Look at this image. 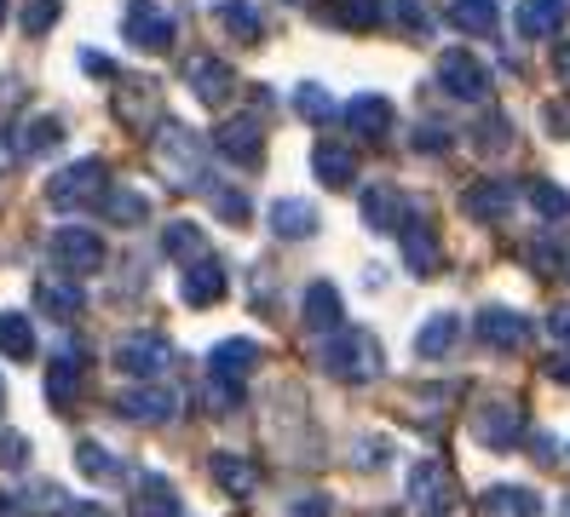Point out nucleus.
<instances>
[{
  "instance_id": "nucleus-1",
  "label": "nucleus",
  "mask_w": 570,
  "mask_h": 517,
  "mask_svg": "<svg viewBox=\"0 0 570 517\" xmlns=\"http://www.w3.org/2000/svg\"><path fill=\"white\" fill-rule=\"evenodd\" d=\"M381 339L368 328H334L328 345H323V368L334 379H346V386H368V379H381Z\"/></svg>"
},
{
  "instance_id": "nucleus-2",
  "label": "nucleus",
  "mask_w": 570,
  "mask_h": 517,
  "mask_svg": "<svg viewBox=\"0 0 570 517\" xmlns=\"http://www.w3.org/2000/svg\"><path fill=\"white\" fill-rule=\"evenodd\" d=\"M105 196H110V185H105V161H70L63 172H52V185H47V201L52 207H105Z\"/></svg>"
},
{
  "instance_id": "nucleus-3",
  "label": "nucleus",
  "mask_w": 570,
  "mask_h": 517,
  "mask_svg": "<svg viewBox=\"0 0 570 517\" xmlns=\"http://www.w3.org/2000/svg\"><path fill=\"white\" fill-rule=\"evenodd\" d=\"M473 437H479L484 448H495V455H508V448L524 443V408H519L513 397L479 402V408H473Z\"/></svg>"
},
{
  "instance_id": "nucleus-4",
  "label": "nucleus",
  "mask_w": 570,
  "mask_h": 517,
  "mask_svg": "<svg viewBox=\"0 0 570 517\" xmlns=\"http://www.w3.org/2000/svg\"><path fill=\"white\" fill-rule=\"evenodd\" d=\"M455 500H461V489H455V471H450L444 460H421V466L410 471V506H415L421 517H450Z\"/></svg>"
},
{
  "instance_id": "nucleus-5",
  "label": "nucleus",
  "mask_w": 570,
  "mask_h": 517,
  "mask_svg": "<svg viewBox=\"0 0 570 517\" xmlns=\"http://www.w3.org/2000/svg\"><path fill=\"white\" fill-rule=\"evenodd\" d=\"M121 34L139 52H167V47H174V12H167L161 0H127Z\"/></svg>"
},
{
  "instance_id": "nucleus-6",
  "label": "nucleus",
  "mask_w": 570,
  "mask_h": 517,
  "mask_svg": "<svg viewBox=\"0 0 570 517\" xmlns=\"http://www.w3.org/2000/svg\"><path fill=\"white\" fill-rule=\"evenodd\" d=\"M81 386H87V351L76 339H63L58 351H52V368H47V402L58 414H70L81 402Z\"/></svg>"
},
{
  "instance_id": "nucleus-7",
  "label": "nucleus",
  "mask_w": 570,
  "mask_h": 517,
  "mask_svg": "<svg viewBox=\"0 0 570 517\" xmlns=\"http://www.w3.org/2000/svg\"><path fill=\"white\" fill-rule=\"evenodd\" d=\"M439 87L450 92V98H461V103H484L490 98V69L473 58V52H461V47H450L444 58H439Z\"/></svg>"
},
{
  "instance_id": "nucleus-8",
  "label": "nucleus",
  "mask_w": 570,
  "mask_h": 517,
  "mask_svg": "<svg viewBox=\"0 0 570 517\" xmlns=\"http://www.w3.org/2000/svg\"><path fill=\"white\" fill-rule=\"evenodd\" d=\"M116 414H121V420H132V426H167L179 414V397L167 391L161 379H145V386H132V391L116 397Z\"/></svg>"
},
{
  "instance_id": "nucleus-9",
  "label": "nucleus",
  "mask_w": 570,
  "mask_h": 517,
  "mask_svg": "<svg viewBox=\"0 0 570 517\" xmlns=\"http://www.w3.org/2000/svg\"><path fill=\"white\" fill-rule=\"evenodd\" d=\"M174 362V345L161 334H127L116 339V368L132 374V379H161V368Z\"/></svg>"
},
{
  "instance_id": "nucleus-10",
  "label": "nucleus",
  "mask_w": 570,
  "mask_h": 517,
  "mask_svg": "<svg viewBox=\"0 0 570 517\" xmlns=\"http://www.w3.org/2000/svg\"><path fill=\"white\" fill-rule=\"evenodd\" d=\"M52 265L70 270V276H92V270H105V241L81 225H70V230L52 236Z\"/></svg>"
},
{
  "instance_id": "nucleus-11",
  "label": "nucleus",
  "mask_w": 570,
  "mask_h": 517,
  "mask_svg": "<svg viewBox=\"0 0 570 517\" xmlns=\"http://www.w3.org/2000/svg\"><path fill=\"white\" fill-rule=\"evenodd\" d=\"M513 201H519V190L508 179H479V185L461 190V213L473 219V225H501V219L513 213Z\"/></svg>"
},
{
  "instance_id": "nucleus-12",
  "label": "nucleus",
  "mask_w": 570,
  "mask_h": 517,
  "mask_svg": "<svg viewBox=\"0 0 570 517\" xmlns=\"http://www.w3.org/2000/svg\"><path fill=\"white\" fill-rule=\"evenodd\" d=\"M214 150H219L225 161H237V167H259V161H265V127H259L254 116L225 121V127L214 132Z\"/></svg>"
},
{
  "instance_id": "nucleus-13",
  "label": "nucleus",
  "mask_w": 570,
  "mask_h": 517,
  "mask_svg": "<svg viewBox=\"0 0 570 517\" xmlns=\"http://www.w3.org/2000/svg\"><path fill=\"white\" fill-rule=\"evenodd\" d=\"M479 339L490 345V351H524L530 317H519V310H508V305H484L479 310Z\"/></svg>"
},
{
  "instance_id": "nucleus-14",
  "label": "nucleus",
  "mask_w": 570,
  "mask_h": 517,
  "mask_svg": "<svg viewBox=\"0 0 570 517\" xmlns=\"http://www.w3.org/2000/svg\"><path fill=\"white\" fill-rule=\"evenodd\" d=\"M225 265L214 259V253H203V259H190L185 270H179V294H185V305H196V310H203V305H219L225 299Z\"/></svg>"
},
{
  "instance_id": "nucleus-15",
  "label": "nucleus",
  "mask_w": 570,
  "mask_h": 517,
  "mask_svg": "<svg viewBox=\"0 0 570 517\" xmlns=\"http://www.w3.org/2000/svg\"><path fill=\"white\" fill-rule=\"evenodd\" d=\"M81 305H87V294L76 288L70 270H47L41 282H36V310H41V317H52V322H70Z\"/></svg>"
},
{
  "instance_id": "nucleus-16",
  "label": "nucleus",
  "mask_w": 570,
  "mask_h": 517,
  "mask_svg": "<svg viewBox=\"0 0 570 517\" xmlns=\"http://www.w3.org/2000/svg\"><path fill=\"white\" fill-rule=\"evenodd\" d=\"M185 81H190V92L203 98V103H225V98H230V87H237V69H230L225 58L196 52V58L185 63Z\"/></svg>"
},
{
  "instance_id": "nucleus-17",
  "label": "nucleus",
  "mask_w": 570,
  "mask_h": 517,
  "mask_svg": "<svg viewBox=\"0 0 570 517\" xmlns=\"http://www.w3.org/2000/svg\"><path fill=\"white\" fill-rule=\"evenodd\" d=\"M341 121H346L357 138H386L397 116H392V98H381V92H357V98H346Z\"/></svg>"
},
{
  "instance_id": "nucleus-18",
  "label": "nucleus",
  "mask_w": 570,
  "mask_h": 517,
  "mask_svg": "<svg viewBox=\"0 0 570 517\" xmlns=\"http://www.w3.org/2000/svg\"><path fill=\"white\" fill-rule=\"evenodd\" d=\"M513 23H519L524 41H553V34L570 23V0H524Z\"/></svg>"
},
{
  "instance_id": "nucleus-19",
  "label": "nucleus",
  "mask_w": 570,
  "mask_h": 517,
  "mask_svg": "<svg viewBox=\"0 0 570 517\" xmlns=\"http://www.w3.org/2000/svg\"><path fill=\"white\" fill-rule=\"evenodd\" d=\"M397 241H404V265H410L415 276H439L444 248H439V236H432V225H426V219H410L404 230H397Z\"/></svg>"
},
{
  "instance_id": "nucleus-20",
  "label": "nucleus",
  "mask_w": 570,
  "mask_h": 517,
  "mask_svg": "<svg viewBox=\"0 0 570 517\" xmlns=\"http://www.w3.org/2000/svg\"><path fill=\"white\" fill-rule=\"evenodd\" d=\"M312 172H317L328 190H346L357 179V150L341 145V138H323V145L312 150Z\"/></svg>"
},
{
  "instance_id": "nucleus-21",
  "label": "nucleus",
  "mask_w": 570,
  "mask_h": 517,
  "mask_svg": "<svg viewBox=\"0 0 570 517\" xmlns=\"http://www.w3.org/2000/svg\"><path fill=\"white\" fill-rule=\"evenodd\" d=\"M132 517H179V489L167 477H156V471H145L139 483H132V506H127Z\"/></svg>"
},
{
  "instance_id": "nucleus-22",
  "label": "nucleus",
  "mask_w": 570,
  "mask_h": 517,
  "mask_svg": "<svg viewBox=\"0 0 570 517\" xmlns=\"http://www.w3.org/2000/svg\"><path fill=\"white\" fill-rule=\"evenodd\" d=\"M363 225H368V230H404V225H410L404 196H397L392 185H368V190H363Z\"/></svg>"
},
{
  "instance_id": "nucleus-23",
  "label": "nucleus",
  "mask_w": 570,
  "mask_h": 517,
  "mask_svg": "<svg viewBox=\"0 0 570 517\" xmlns=\"http://www.w3.org/2000/svg\"><path fill=\"white\" fill-rule=\"evenodd\" d=\"M299 317H306V328H317V334L346 328V305H341V294H334V282H312L306 299H299Z\"/></svg>"
},
{
  "instance_id": "nucleus-24",
  "label": "nucleus",
  "mask_w": 570,
  "mask_h": 517,
  "mask_svg": "<svg viewBox=\"0 0 570 517\" xmlns=\"http://www.w3.org/2000/svg\"><path fill=\"white\" fill-rule=\"evenodd\" d=\"M328 23H341L352 34H368V29H381L392 18V0H328Z\"/></svg>"
},
{
  "instance_id": "nucleus-25",
  "label": "nucleus",
  "mask_w": 570,
  "mask_h": 517,
  "mask_svg": "<svg viewBox=\"0 0 570 517\" xmlns=\"http://www.w3.org/2000/svg\"><path fill=\"white\" fill-rule=\"evenodd\" d=\"M208 471H214L219 489H225V495H237V500H248V495H254V483H259L254 460H248V455H230V448H219V455L208 460Z\"/></svg>"
},
{
  "instance_id": "nucleus-26",
  "label": "nucleus",
  "mask_w": 570,
  "mask_h": 517,
  "mask_svg": "<svg viewBox=\"0 0 570 517\" xmlns=\"http://www.w3.org/2000/svg\"><path fill=\"white\" fill-rule=\"evenodd\" d=\"M203 253H208V230H203V225H190V219L161 225V259L190 265V259H203Z\"/></svg>"
},
{
  "instance_id": "nucleus-27",
  "label": "nucleus",
  "mask_w": 570,
  "mask_h": 517,
  "mask_svg": "<svg viewBox=\"0 0 570 517\" xmlns=\"http://www.w3.org/2000/svg\"><path fill=\"white\" fill-rule=\"evenodd\" d=\"M272 230H277L283 241H306V236H317V207H312V201H294V196L272 201Z\"/></svg>"
},
{
  "instance_id": "nucleus-28",
  "label": "nucleus",
  "mask_w": 570,
  "mask_h": 517,
  "mask_svg": "<svg viewBox=\"0 0 570 517\" xmlns=\"http://www.w3.org/2000/svg\"><path fill=\"white\" fill-rule=\"evenodd\" d=\"M479 511H484V517H542V495L501 483V489H490V495L479 500Z\"/></svg>"
},
{
  "instance_id": "nucleus-29",
  "label": "nucleus",
  "mask_w": 570,
  "mask_h": 517,
  "mask_svg": "<svg viewBox=\"0 0 570 517\" xmlns=\"http://www.w3.org/2000/svg\"><path fill=\"white\" fill-rule=\"evenodd\" d=\"M461 339V317H455V310H439V317H426L421 322V334H415V357H444L450 351V345Z\"/></svg>"
},
{
  "instance_id": "nucleus-30",
  "label": "nucleus",
  "mask_w": 570,
  "mask_h": 517,
  "mask_svg": "<svg viewBox=\"0 0 570 517\" xmlns=\"http://www.w3.org/2000/svg\"><path fill=\"white\" fill-rule=\"evenodd\" d=\"M450 23L461 34H473V41H484V34H495V23H501V7L495 0H450Z\"/></svg>"
},
{
  "instance_id": "nucleus-31",
  "label": "nucleus",
  "mask_w": 570,
  "mask_h": 517,
  "mask_svg": "<svg viewBox=\"0 0 570 517\" xmlns=\"http://www.w3.org/2000/svg\"><path fill=\"white\" fill-rule=\"evenodd\" d=\"M12 145H18V156L29 161V156H47V150H58L63 145V121L58 116H36V121H23L18 132H12Z\"/></svg>"
},
{
  "instance_id": "nucleus-32",
  "label": "nucleus",
  "mask_w": 570,
  "mask_h": 517,
  "mask_svg": "<svg viewBox=\"0 0 570 517\" xmlns=\"http://www.w3.org/2000/svg\"><path fill=\"white\" fill-rule=\"evenodd\" d=\"M254 362H259V345L254 339H225V345H214V351H208V368L214 374H230V379H248Z\"/></svg>"
},
{
  "instance_id": "nucleus-33",
  "label": "nucleus",
  "mask_w": 570,
  "mask_h": 517,
  "mask_svg": "<svg viewBox=\"0 0 570 517\" xmlns=\"http://www.w3.org/2000/svg\"><path fill=\"white\" fill-rule=\"evenodd\" d=\"M0 357H12V362L36 357V328H29L23 310H0Z\"/></svg>"
},
{
  "instance_id": "nucleus-34",
  "label": "nucleus",
  "mask_w": 570,
  "mask_h": 517,
  "mask_svg": "<svg viewBox=\"0 0 570 517\" xmlns=\"http://www.w3.org/2000/svg\"><path fill=\"white\" fill-rule=\"evenodd\" d=\"M243 386L248 379H230V374H203V402H208V414H237L243 408Z\"/></svg>"
},
{
  "instance_id": "nucleus-35",
  "label": "nucleus",
  "mask_w": 570,
  "mask_h": 517,
  "mask_svg": "<svg viewBox=\"0 0 570 517\" xmlns=\"http://www.w3.org/2000/svg\"><path fill=\"white\" fill-rule=\"evenodd\" d=\"M76 466H81L87 477H98V483H116V477H121V460L110 455L105 443H92V437L76 443Z\"/></svg>"
},
{
  "instance_id": "nucleus-36",
  "label": "nucleus",
  "mask_w": 570,
  "mask_h": 517,
  "mask_svg": "<svg viewBox=\"0 0 570 517\" xmlns=\"http://www.w3.org/2000/svg\"><path fill=\"white\" fill-rule=\"evenodd\" d=\"M524 196H530V207H535V213H542L548 225H553V219H570V196H564L553 179H530Z\"/></svg>"
},
{
  "instance_id": "nucleus-37",
  "label": "nucleus",
  "mask_w": 570,
  "mask_h": 517,
  "mask_svg": "<svg viewBox=\"0 0 570 517\" xmlns=\"http://www.w3.org/2000/svg\"><path fill=\"white\" fill-rule=\"evenodd\" d=\"M219 23L237 34V41H259V34H265V18L248 7V0H225V7H219Z\"/></svg>"
},
{
  "instance_id": "nucleus-38",
  "label": "nucleus",
  "mask_w": 570,
  "mask_h": 517,
  "mask_svg": "<svg viewBox=\"0 0 570 517\" xmlns=\"http://www.w3.org/2000/svg\"><path fill=\"white\" fill-rule=\"evenodd\" d=\"M105 213H110L116 225H145V219H150V201H145L139 190H127V185H116V190L105 196Z\"/></svg>"
},
{
  "instance_id": "nucleus-39",
  "label": "nucleus",
  "mask_w": 570,
  "mask_h": 517,
  "mask_svg": "<svg viewBox=\"0 0 570 517\" xmlns=\"http://www.w3.org/2000/svg\"><path fill=\"white\" fill-rule=\"evenodd\" d=\"M294 116H306V121H328V116H341V103H334L317 81H306V87H294Z\"/></svg>"
},
{
  "instance_id": "nucleus-40",
  "label": "nucleus",
  "mask_w": 570,
  "mask_h": 517,
  "mask_svg": "<svg viewBox=\"0 0 570 517\" xmlns=\"http://www.w3.org/2000/svg\"><path fill=\"white\" fill-rule=\"evenodd\" d=\"M150 81H127V87H116V116L121 121H132V127H145V110H150Z\"/></svg>"
},
{
  "instance_id": "nucleus-41",
  "label": "nucleus",
  "mask_w": 570,
  "mask_h": 517,
  "mask_svg": "<svg viewBox=\"0 0 570 517\" xmlns=\"http://www.w3.org/2000/svg\"><path fill=\"white\" fill-rule=\"evenodd\" d=\"M473 145H479L484 156H501V150H508V145H513V121L490 110V116H484V121L473 127Z\"/></svg>"
},
{
  "instance_id": "nucleus-42",
  "label": "nucleus",
  "mask_w": 570,
  "mask_h": 517,
  "mask_svg": "<svg viewBox=\"0 0 570 517\" xmlns=\"http://www.w3.org/2000/svg\"><path fill=\"white\" fill-rule=\"evenodd\" d=\"M392 23L410 29V34H426L432 29V12L421 7V0H392Z\"/></svg>"
},
{
  "instance_id": "nucleus-43",
  "label": "nucleus",
  "mask_w": 570,
  "mask_h": 517,
  "mask_svg": "<svg viewBox=\"0 0 570 517\" xmlns=\"http://www.w3.org/2000/svg\"><path fill=\"white\" fill-rule=\"evenodd\" d=\"M58 23V0H29L23 7V34H47Z\"/></svg>"
},
{
  "instance_id": "nucleus-44",
  "label": "nucleus",
  "mask_w": 570,
  "mask_h": 517,
  "mask_svg": "<svg viewBox=\"0 0 570 517\" xmlns=\"http://www.w3.org/2000/svg\"><path fill=\"white\" fill-rule=\"evenodd\" d=\"M0 466H7V471H23V466H29V437L0 431Z\"/></svg>"
},
{
  "instance_id": "nucleus-45",
  "label": "nucleus",
  "mask_w": 570,
  "mask_h": 517,
  "mask_svg": "<svg viewBox=\"0 0 570 517\" xmlns=\"http://www.w3.org/2000/svg\"><path fill=\"white\" fill-rule=\"evenodd\" d=\"M415 150H421V156H439V150H450V127H439V121H421V127H415Z\"/></svg>"
},
{
  "instance_id": "nucleus-46",
  "label": "nucleus",
  "mask_w": 570,
  "mask_h": 517,
  "mask_svg": "<svg viewBox=\"0 0 570 517\" xmlns=\"http://www.w3.org/2000/svg\"><path fill=\"white\" fill-rule=\"evenodd\" d=\"M208 196H214V213H219L225 225H243V219H248V201H243L237 190H208Z\"/></svg>"
},
{
  "instance_id": "nucleus-47",
  "label": "nucleus",
  "mask_w": 570,
  "mask_h": 517,
  "mask_svg": "<svg viewBox=\"0 0 570 517\" xmlns=\"http://www.w3.org/2000/svg\"><path fill=\"white\" fill-rule=\"evenodd\" d=\"M524 259H530L535 270H542V276H553V270H564V259H570V253H559L553 241H530V253H524Z\"/></svg>"
},
{
  "instance_id": "nucleus-48",
  "label": "nucleus",
  "mask_w": 570,
  "mask_h": 517,
  "mask_svg": "<svg viewBox=\"0 0 570 517\" xmlns=\"http://www.w3.org/2000/svg\"><path fill=\"white\" fill-rule=\"evenodd\" d=\"M334 506H328V495H299L294 506H288V517H328Z\"/></svg>"
},
{
  "instance_id": "nucleus-49",
  "label": "nucleus",
  "mask_w": 570,
  "mask_h": 517,
  "mask_svg": "<svg viewBox=\"0 0 570 517\" xmlns=\"http://www.w3.org/2000/svg\"><path fill=\"white\" fill-rule=\"evenodd\" d=\"M548 334H553L559 345H570V305H559L553 317H548Z\"/></svg>"
},
{
  "instance_id": "nucleus-50",
  "label": "nucleus",
  "mask_w": 570,
  "mask_h": 517,
  "mask_svg": "<svg viewBox=\"0 0 570 517\" xmlns=\"http://www.w3.org/2000/svg\"><path fill=\"white\" fill-rule=\"evenodd\" d=\"M70 517H116V511H110L105 500H76V506H70Z\"/></svg>"
},
{
  "instance_id": "nucleus-51",
  "label": "nucleus",
  "mask_w": 570,
  "mask_h": 517,
  "mask_svg": "<svg viewBox=\"0 0 570 517\" xmlns=\"http://www.w3.org/2000/svg\"><path fill=\"white\" fill-rule=\"evenodd\" d=\"M553 69H559V81L570 87V41H559V47H553Z\"/></svg>"
},
{
  "instance_id": "nucleus-52",
  "label": "nucleus",
  "mask_w": 570,
  "mask_h": 517,
  "mask_svg": "<svg viewBox=\"0 0 570 517\" xmlns=\"http://www.w3.org/2000/svg\"><path fill=\"white\" fill-rule=\"evenodd\" d=\"M535 460L553 466V460H559V443H553V437H535Z\"/></svg>"
},
{
  "instance_id": "nucleus-53",
  "label": "nucleus",
  "mask_w": 570,
  "mask_h": 517,
  "mask_svg": "<svg viewBox=\"0 0 570 517\" xmlns=\"http://www.w3.org/2000/svg\"><path fill=\"white\" fill-rule=\"evenodd\" d=\"M548 374L559 379V386H570V357H553V362H548Z\"/></svg>"
},
{
  "instance_id": "nucleus-54",
  "label": "nucleus",
  "mask_w": 570,
  "mask_h": 517,
  "mask_svg": "<svg viewBox=\"0 0 570 517\" xmlns=\"http://www.w3.org/2000/svg\"><path fill=\"white\" fill-rule=\"evenodd\" d=\"M0 414H7V386H0Z\"/></svg>"
},
{
  "instance_id": "nucleus-55",
  "label": "nucleus",
  "mask_w": 570,
  "mask_h": 517,
  "mask_svg": "<svg viewBox=\"0 0 570 517\" xmlns=\"http://www.w3.org/2000/svg\"><path fill=\"white\" fill-rule=\"evenodd\" d=\"M0 23H7V0H0Z\"/></svg>"
},
{
  "instance_id": "nucleus-56",
  "label": "nucleus",
  "mask_w": 570,
  "mask_h": 517,
  "mask_svg": "<svg viewBox=\"0 0 570 517\" xmlns=\"http://www.w3.org/2000/svg\"><path fill=\"white\" fill-rule=\"evenodd\" d=\"M564 517H570V495H564Z\"/></svg>"
},
{
  "instance_id": "nucleus-57",
  "label": "nucleus",
  "mask_w": 570,
  "mask_h": 517,
  "mask_svg": "<svg viewBox=\"0 0 570 517\" xmlns=\"http://www.w3.org/2000/svg\"><path fill=\"white\" fill-rule=\"evenodd\" d=\"M564 276H570V259H564Z\"/></svg>"
}]
</instances>
